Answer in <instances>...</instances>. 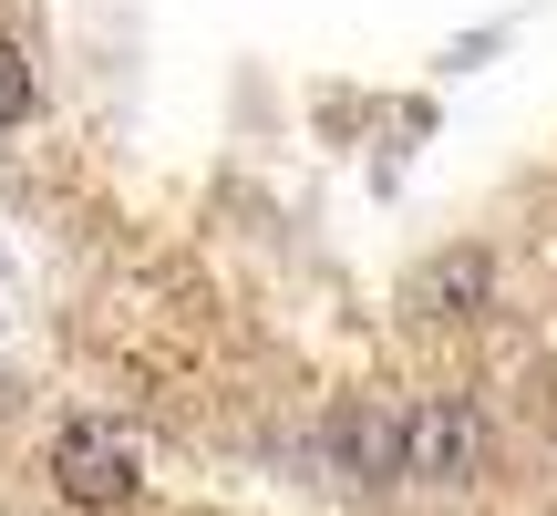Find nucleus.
<instances>
[{"label": "nucleus", "instance_id": "nucleus-1", "mask_svg": "<svg viewBox=\"0 0 557 516\" xmlns=\"http://www.w3.org/2000/svg\"><path fill=\"white\" fill-rule=\"evenodd\" d=\"M485 455H496V423H485L475 393H413V403H403V476L475 486Z\"/></svg>", "mask_w": 557, "mask_h": 516}, {"label": "nucleus", "instance_id": "nucleus-5", "mask_svg": "<svg viewBox=\"0 0 557 516\" xmlns=\"http://www.w3.org/2000/svg\"><path fill=\"white\" fill-rule=\"evenodd\" d=\"M32 114V62H21V41L0 32V124H21Z\"/></svg>", "mask_w": 557, "mask_h": 516}, {"label": "nucleus", "instance_id": "nucleus-2", "mask_svg": "<svg viewBox=\"0 0 557 516\" xmlns=\"http://www.w3.org/2000/svg\"><path fill=\"white\" fill-rule=\"evenodd\" d=\"M52 476L73 506H124L135 496V444L114 434V423H62L52 434Z\"/></svg>", "mask_w": 557, "mask_h": 516}, {"label": "nucleus", "instance_id": "nucleus-4", "mask_svg": "<svg viewBox=\"0 0 557 516\" xmlns=\"http://www.w3.org/2000/svg\"><path fill=\"white\" fill-rule=\"evenodd\" d=\"M331 465L351 486H393L403 476V403H372V393L341 403L331 414Z\"/></svg>", "mask_w": 557, "mask_h": 516}, {"label": "nucleus", "instance_id": "nucleus-3", "mask_svg": "<svg viewBox=\"0 0 557 516\" xmlns=\"http://www.w3.org/2000/svg\"><path fill=\"white\" fill-rule=\"evenodd\" d=\"M485 299H496V248H444V258H423V269L403 279V310H413V320H434V331L475 320Z\"/></svg>", "mask_w": 557, "mask_h": 516}]
</instances>
